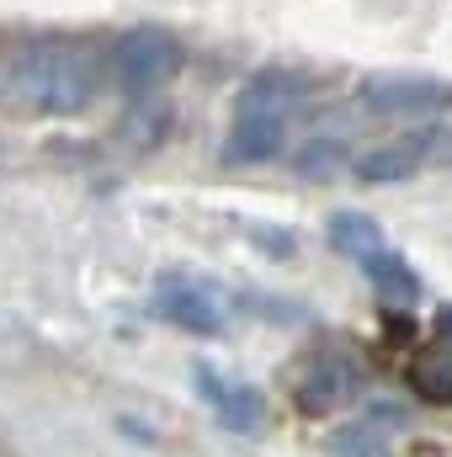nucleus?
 <instances>
[{"label":"nucleus","instance_id":"1","mask_svg":"<svg viewBox=\"0 0 452 457\" xmlns=\"http://www.w3.org/2000/svg\"><path fill=\"white\" fill-rule=\"evenodd\" d=\"M11 102H21L38 117H75L86 112L102 91V64L96 48L80 37H32L16 48L5 70Z\"/></svg>","mask_w":452,"mask_h":457},{"label":"nucleus","instance_id":"2","mask_svg":"<svg viewBox=\"0 0 452 457\" xmlns=\"http://www.w3.org/2000/svg\"><path fill=\"white\" fill-rule=\"evenodd\" d=\"M181 64H187V48H181V37L165 32V27H128L113 48L117 91L133 96V102L149 96V91H160V86H171V80L181 75Z\"/></svg>","mask_w":452,"mask_h":457},{"label":"nucleus","instance_id":"3","mask_svg":"<svg viewBox=\"0 0 452 457\" xmlns=\"http://www.w3.org/2000/svg\"><path fill=\"white\" fill-rule=\"evenodd\" d=\"M192 388H197V399L213 410V420L224 431H234V436H261L266 431V399H261V388L229 378L224 367L197 361L192 367Z\"/></svg>","mask_w":452,"mask_h":457},{"label":"nucleus","instance_id":"4","mask_svg":"<svg viewBox=\"0 0 452 457\" xmlns=\"http://www.w3.org/2000/svg\"><path fill=\"white\" fill-rule=\"evenodd\" d=\"M356 102L378 117H437L452 107V86L431 75H367L356 86Z\"/></svg>","mask_w":452,"mask_h":457},{"label":"nucleus","instance_id":"5","mask_svg":"<svg viewBox=\"0 0 452 457\" xmlns=\"http://www.w3.org/2000/svg\"><path fill=\"white\" fill-rule=\"evenodd\" d=\"M149 309H155V320H165V325L181 330V336H224V303H219V293L203 287V282L165 277V282H155Z\"/></svg>","mask_w":452,"mask_h":457},{"label":"nucleus","instance_id":"6","mask_svg":"<svg viewBox=\"0 0 452 457\" xmlns=\"http://www.w3.org/2000/svg\"><path fill=\"white\" fill-rule=\"evenodd\" d=\"M288 144V112H272V107H239L234 128L224 138V160L229 165H266L277 160Z\"/></svg>","mask_w":452,"mask_h":457},{"label":"nucleus","instance_id":"7","mask_svg":"<svg viewBox=\"0 0 452 457\" xmlns=\"http://www.w3.org/2000/svg\"><path fill=\"white\" fill-rule=\"evenodd\" d=\"M431 128L426 133H410V138H394V144H378V149H367L351 170H356V181H367V187H383V181H405V176H415L421 170V160H426V149H431Z\"/></svg>","mask_w":452,"mask_h":457},{"label":"nucleus","instance_id":"8","mask_svg":"<svg viewBox=\"0 0 452 457\" xmlns=\"http://www.w3.org/2000/svg\"><path fill=\"white\" fill-rule=\"evenodd\" d=\"M405 426V410L399 404H367V420L356 426H340L331 436V457H389V436Z\"/></svg>","mask_w":452,"mask_h":457},{"label":"nucleus","instance_id":"9","mask_svg":"<svg viewBox=\"0 0 452 457\" xmlns=\"http://www.w3.org/2000/svg\"><path fill=\"white\" fill-rule=\"evenodd\" d=\"M351 388H356V372L340 356H314V367L298 378V410L304 415H331L351 399Z\"/></svg>","mask_w":452,"mask_h":457},{"label":"nucleus","instance_id":"10","mask_svg":"<svg viewBox=\"0 0 452 457\" xmlns=\"http://www.w3.org/2000/svg\"><path fill=\"white\" fill-rule=\"evenodd\" d=\"M314 80L298 70H261L250 75V86L239 91V107H272V112H293L298 102H309Z\"/></svg>","mask_w":452,"mask_h":457},{"label":"nucleus","instance_id":"11","mask_svg":"<svg viewBox=\"0 0 452 457\" xmlns=\"http://www.w3.org/2000/svg\"><path fill=\"white\" fill-rule=\"evenodd\" d=\"M362 277H367L383 298H394V303H415V298H421V287H426V282H421V271H415L394 245H389V250H378V255H367V261H362Z\"/></svg>","mask_w":452,"mask_h":457},{"label":"nucleus","instance_id":"12","mask_svg":"<svg viewBox=\"0 0 452 457\" xmlns=\"http://www.w3.org/2000/svg\"><path fill=\"white\" fill-rule=\"evenodd\" d=\"M325 234H331V250H340L346 261H367V255H378V250H389V239H383V228L372 224L367 213H356V208H340V213H331V224H325Z\"/></svg>","mask_w":452,"mask_h":457},{"label":"nucleus","instance_id":"13","mask_svg":"<svg viewBox=\"0 0 452 457\" xmlns=\"http://www.w3.org/2000/svg\"><path fill=\"white\" fill-rule=\"evenodd\" d=\"M340 160H346V138H314V144L298 149L293 170H298L304 181H325V176H336L340 170Z\"/></svg>","mask_w":452,"mask_h":457},{"label":"nucleus","instance_id":"14","mask_svg":"<svg viewBox=\"0 0 452 457\" xmlns=\"http://www.w3.org/2000/svg\"><path fill=\"white\" fill-rule=\"evenodd\" d=\"M165 133H171V107H133L122 117V138L138 149H155Z\"/></svg>","mask_w":452,"mask_h":457},{"label":"nucleus","instance_id":"15","mask_svg":"<svg viewBox=\"0 0 452 457\" xmlns=\"http://www.w3.org/2000/svg\"><path fill=\"white\" fill-rule=\"evenodd\" d=\"M410 383H415V394H421V399L452 404V356H426V361H415Z\"/></svg>","mask_w":452,"mask_h":457},{"label":"nucleus","instance_id":"16","mask_svg":"<svg viewBox=\"0 0 452 457\" xmlns=\"http://www.w3.org/2000/svg\"><path fill=\"white\" fill-rule=\"evenodd\" d=\"M437 330H442V336H448V341H452V303H448V309H442V314H437Z\"/></svg>","mask_w":452,"mask_h":457}]
</instances>
